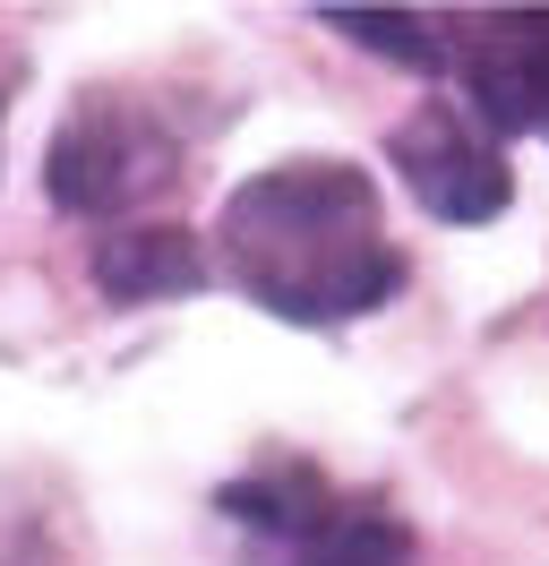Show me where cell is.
Masks as SVG:
<instances>
[{"label":"cell","instance_id":"obj_1","mask_svg":"<svg viewBox=\"0 0 549 566\" xmlns=\"http://www.w3.org/2000/svg\"><path fill=\"white\" fill-rule=\"evenodd\" d=\"M232 283L292 326L370 318L404 292V249L386 241L377 189L352 164H274L224 207Z\"/></svg>","mask_w":549,"mask_h":566},{"label":"cell","instance_id":"obj_2","mask_svg":"<svg viewBox=\"0 0 549 566\" xmlns=\"http://www.w3.org/2000/svg\"><path fill=\"white\" fill-rule=\"evenodd\" d=\"M172 180V138L155 129V112L130 95H86L69 112V129L52 138L43 189L61 214H130Z\"/></svg>","mask_w":549,"mask_h":566},{"label":"cell","instance_id":"obj_3","mask_svg":"<svg viewBox=\"0 0 549 566\" xmlns=\"http://www.w3.org/2000/svg\"><path fill=\"white\" fill-rule=\"evenodd\" d=\"M224 515L249 524L258 566H412L404 524L377 506H343L327 490H283V481H232Z\"/></svg>","mask_w":549,"mask_h":566},{"label":"cell","instance_id":"obj_4","mask_svg":"<svg viewBox=\"0 0 549 566\" xmlns=\"http://www.w3.org/2000/svg\"><path fill=\"white\" fill-rule=\"evenodd\" d=\"M386 155H395L404 189L438 214V223H498L507 198H515V172H507V155H498V138H489L464 104H446V95L421 104L412 120H395Z\"/></svg>","mask_w":549,"mask_h":566},{"label":"cell","instance_id":"obj_5","mask_svg":"<svg viewBox=\"0 0 549 566\" xmlns=\"http://www.w3.org/2000/svg\"><path fill=\"white\" fill-rule=\"evenodd\" d=\"M455 70L480 129H541L549 138V9H480L455 35Z\"/></svg>","mask_w":549,"mask_h":566},{"label":"cell","instance_id":"obj_6","mask_svg":"<svg viewBox=\"0 0 549 566\" xmlns=\"http://www.w3.org/2000/svg\"><path fill=\"white\" fill-rule=\"evenodd\" d=\"M198 275H206V258L180 223H130V232H103L95 249V283L121 310L130 301H180V292H198Z\"/></svg>","mask_w":549,"mask_h":566},{"label":"cell","instance_id":"obj_7","mask_svg":"<svg viewBox=\"0 0 549 566\" xmlns=\"http://www.w3.org/2000/svg\"><path fill=\"white\" fill-rule=\"evenodd\" d=\"M343 35L377 43L386 61H412V70H446V35L429 27V18H386V9H327Z\"/></svg>","mask_w":549,"mask_h":566}]
</instances>
